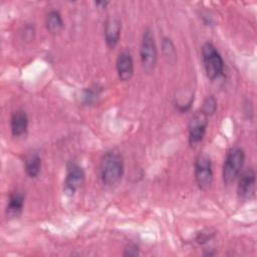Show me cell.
I'll return each mask as SVG.
<instances>
[{"label": "cell", "instance_id": "cell-1", "mask_svg": "<svg viewBox=\"0 0 257 257\" xmlns=\"http://www.w3.org/2000/svg\"><path fill=\"white\" fill-rule=\"evenodd\" d=\"M123 171L124 161L119 152L112 150L102 156L99 164V173L103 185L111 186L116 184L121 179Z\"/></svg>", "mask_w": 257, "mask_h": 257}, {"label": "cell", "instance_id": "cell-2", "mask_svg": "<svg viewBox=\"0 0 257 257\" xmlns=\"http://www.w3.org/2000/svg\"><path fill=\"white\" fill-rule=\"evenodd\" d=\"M202 58L205 72L209 79L214 80L223 73L224 61L221 54L213 43L206 42L203 45Z\"/></svg>", "mask_w": 257, "mask_h": 257}, {"label": "cell", "instance_id": "cell-3", "mask_svg": "<svg viewBox=\"0 0 257 257\" xmlns=\"http://www.w3.org/2000/svg\"><path fill=\"white\" fill-rule=\"evenodd\" d=\"M245 162V153L241 148L232 149L226 156L223 164V181L232 184L241 174Z\"/></svg>", "mask_w": 257, "mask_h": 257}, {"label": "cell", "instance_id": "cell-4", "mask_svg": "<svg viewBox=\"0 0 257 257\" xmlns=\"http://www.w3.org/2000/svg\"><path fill=\"white\" fill-rule=\"evenodd\" d=\"M140 55L143 68L145 69V71L151 72L157 63L158 50L155 41V36L152 30L149 28H147L144 31L141 41Z\"/></svg>", "mask_w": 257, "mask_h": 257}, {"label": "cell", "instance_id": "cell-5", "mask_svg": "<svg viewBox=\"0 0 257 257\" xmlns=\"http://www.w3.org/2000/svg\"><path fill=\"white\" fill-rule=\"evenodd\" d=\"M195 180L201 190H208L213 182V167L209 155L202 153L195 161Z\"/></svg>", "mask_w": 257, "mask_h": 257}, {"label": "cell", "instance_id": "cell-6", "mask_svg": "<svg viewBox=\"0 0 257 257\" xmlns=\"http://www.w3.org/2000/svg\"><path fill=\"white\" fill-rule=\"evenodd\" d=\"M207 116L202 112L195 113L189 122V144L196 147L202 142L207 130Z\"/></svg>", "mask_w": 257, "mask_h": 257}, {"label": "cell", "instance_id": "cell-7", "mask_svg": "<svg viewBox=\"0 0 257 257\" xmlns=\"http://www.w3.org/2000/svg\"><path fill=\"white\" fill-rule=\"evenodd\" d=\"M85 174L83 169L76 163H69L64 180V191L68 194H74L83 184Z\"/></svg>", "mask_w": 257, "mask_h": 257}, {"label": "cell", "instance_id": "cell-8", "mask_svg": "<svg viewBox=\"0 0 257 257\" xmlns=\"http://www.w3.org/2000/svg\"><path fill=\"white\" fill-rule=\"evenodd\" d=\"M121 22L116 16H109L104 22V38L106 45L113 48L119 41Z\"/></svg>", "mask_w": 257, "mask_h": 257}, {"label": "cell", "instance_id": "cell-9", "mask_svg": "<svg viewBox=\"0 0 257 257\" xmlns=\"http://www.w3.org/2000/svg\"><path fill=\"white\" fill-rule=\"evenodd\" d=\"M116 71L118 77L122 81H126L132 78L134 74V60L130 51H121L116 58Z\"/></svg>", "mask_w": 257, "mask_h": 257}, {"label": "cell", "instance_id": "cell-10", "mask_svg": "<svg viewBox=\"0 0 257 257\" xmlns=\"http://www.w3.org/2000/svg\"><path fill=\"white\" fill-rule=\"evenodd\" d=\"M255 181H256V175L253 169H247L246 171L241 173L239 175V181H238V187H237L238 196L242 199L248 198L253 193V190L255 187Z\"/></svg>", "mask_w": 257, "mask_h": 257}, {"label": "cell", "instance_id": "cell-11", "mask_svg": "<svg viewBox=\"0 0 257 257\" xmlns=\"http://www.w3.org/2000/svg\"><path fill=\"white\" fill-rule=\"evenodd\" d=\"M10 128L14 137L24 135L28 128V116L22 109L14 111L10 118Z\"/></svg>", "mask_w": 257, "mask_h": 257}, {"label": "cell", "instance_id": "cell-12", "mask_svg": "<svg viewBox=\"0 0 257 257\" xmlns=\"http://www.w3.org/2000/svg\"><path fill=\"white\" fill-rule=\"evenodd\" d=\"M25 202V194L21 190H15L9 195L7 206H6V214L11 217H15L21 214Z\"/></svg>", "mask_w": 257, "mask_h": 257}, {"label": "cell", "instance_id": "cell-13", "mask_svg": "<svg viewBox=\"0 0 257 257\" xmlns=\"http://www.w3.org/2000/svg\"><path fill=\"white\" fill-rule=\"evenodd\" d=\"M41 158L37 154H30L24 162V170L29 178H35L41 170Z\"/></svg>", "mask_w": 257, "mask_h": 257}, {"label": "cell", "instance_id": "cell-14", "mask_svg": "<svg viewBox=\"0 0 257 257\" xmlns=\"http://www.w3.org/2000/svg\"><path fill=\"white\" fill-rule=\"evenodd\" d=\"M46 28L51 33H58L64 26L62 16L58 10H51L48 12L45 20Z\"/></svg>", "mask_w": 257, "mask_h": 257}, {"label": "cell", "instance_id": "cell-15", "mask_svg": "<svg viewBox=\"0 0 257 257\" xmlns=\"http://www.w3.org/2000/svg\"><path fill=\"white\" fill-rule=\"evenodd\" d=\"M163 52L169 62L175 63L177 59V53L173 41L169 37H164L163 39Z\"/></svg>", "mask_w": 257, "mask_h": 257}, {"label": "cell", "instance_id": "cell-16", "mask_svg": "<svg viewBox=\"0 0 257 257\" xmlns=\"http://www.w3.org/2000/svg\"><path fill=\"white\" fill-rule=\"evenodd\" d=\"M216 109H217V100L213 95H210L205 98L200 112H202L206 116H209L214 114Z\"/></svg>", "mask_w": 257, "mask_h": 257}, {"label": "cell", "instance_id": "cell-17", "mask_svg": "<svg viewBox=\"0 0 257 257\" xmlns=\"http://www.w3.org/2000/svg\"><path fill=\"white\" fill-rule=\"evenodd\" d=\"M216 232L213 231L212 229H204L202 231H200L196 238H195V241L198 243V244H205L207 243L209 240H211L214 236H215Z\"/></svg>", "mask_w": 257, "mask_h": 257}, {"label": "cell", "instance_id": "cell-18", "mask_svg": "<svg viewBox=\"0 0 257 257\" xmlns=\"http://www.w3.org/2000/svg\"><path fill=\"white\" fill-rule=\"evenodd\" d=\"M99 93H100V90L97 87H90V88L86 89L84 91V95H83L84 102L90 103V102L94 101L98 97Z\"/></svg>", "mask_w": 257, "mask_h": 257}, {"label": "cell", "instance_id": "cell-19", "mask_svg": "<svg viewBox=\"0 0 257 257\" xmlns=\"http://www.w3.org/2000/svg\"><path fill=\"white\" fill-rule=\"evenodd\" d=\"M124 256H137L139 255V248L136 245H130L126 249L125 252L123 253Z\"/></svg>", "mask_w": 257, "mask_h": 257}, {"label": "cell", "instance_id": "cell-20", "mask_svg": "<svg viewBox=\"0 0 257 257\" xmlns=\"http://www.w3.org/2000/svg\"><path fill=\"white\" fill-rule=\"evenodd\" d=\"M94 5L98 8H105L108 5V1H95Z\"/></svg>", "mask_w": 257, "mask_h": 257}]
</instances>
